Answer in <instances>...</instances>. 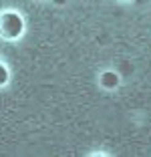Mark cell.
Wrapping results in <instances>:
<instances>
[{
	"label": "cell",
	"instance_id": "obj_1",
	"mask_svg": "<svg viewBox=\"0 0 151 157\" xmlns=\"http://www.w3.org/2000/svg\"><path fill=\"white\" fill-rule=\"evenodd\" d=\"M0 33L8 38H14L22 33V20L16 14H4L0 18Z\"/></svg>",
	"mask_w": 151,
	"mask_h": 157
},
{
	"label": "cell",
	"instance_id": "obj_2",
	"mask_svg": "<svg viewBox=\"0 0 151 157\" xmlns=\"http://www.w3.org/2000/svg\"><path fill=\"white\" fill-rule=\"evenodd\" d=\"M101 83H103V87H115V85L119 83V77L115 73H105L103 78H101Z\"/></svg>",
	"mask_w": 151,
	"mask_h": 157
},
{
	"label": "cell",
	"instance_id": "obj_3",
	"mask_svg": "<svg viewBox=\"0 0 151 157\" xmlns=\"http://www.w3.org/2000/svg\"><path fill=\"white\" fill-rule=\"evenodd\" d=\"M6 81H8V73H6V69L2 65H0V85H4Z\"/></svg>",
	"mask_w": 151,
	"mask_h": 157
},
{
	"label": "cell",
	"instance_id": "obj_4",
	"mask_svg": "<svg viewBox=\"0 0 151 157\" xmlns=\"http://www.w3.org/2000/svg\"><path fill=\"white\" fill-rule=\"evenodd\" d=\"M55 2H56V4H60V2H64V0H55Z\"/></svg>",
	"mask_w": 151,
	"mask_h": 157
}]
</instances>
